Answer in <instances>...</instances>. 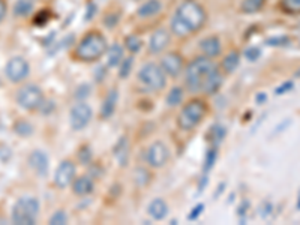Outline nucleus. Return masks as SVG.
I'll use <instances>...</instances> for the list:
<instances>
[{"instance_id":"obj_33","label":"nucleus","mask_w":300,"mask_h":225,"mask_svg":"<svg viewBox=\"0 0 300 225\" xmlns=\"http://www.w3.org/2000/svg\"><path fill=\"white\" fill-rule=\"evenodd\" d=\"M245 56H246V59H248V60L254 62V60H258V59H260V56H261V50H260L258 47H249V48H246V50H245Z\"/></svg>"},{"instance_id":"obj_5","label":"nucleus","mask_w":300,"mask_h":225,"mask_svg":"<svg viewBox=\"0 0 300 225\" xmlns=\"http://www.w3.org/2000/svg\"><path fill=\"white\" fill-rule=\"evenodd\" d=\"M39 215V201L35 197H21L12 207V222L18 225H33Z\"/></svg>"},{"instance_id":"obj_16","label":"nucleus","mask_w":300,"mask_h":225,"mask_svg":"<svg viewBox=\"0 0 300 225\" xmlns=\"http://www.w3.org/2000/svg\"><path fill=\"white\" fill-rule=\"evenodd\" d=\"M200 50H201V53L206 57H210V59L218 57L221 54V50H222L219 38H216V36H207V38H204L200 42Z\"/></svg>"},{"instance_id":"obj_13","label":"nucleus","mask_w":300,"mask_h":225,"mask_svg":"<svg viewBox=\"0 0 300 225\" xmlns=\"http://www.w3.org/2000/svg\"><path fill=\"white\" fill-rule=\"evenodd\" d=\"M172 41V36H170V32H167L165 29H159L156 30L152 36H150V41H149V51L152 54H159L162 53Z\"/></svg>"},{"instance_id":"obj_25","label":"nucleus","mask_w":300,"mask_h":225,"mask_svg":"<svg viewBox=\"0 0 300 225\" xmlns=\"http://www.w3.org/2000/svg\"><path fill=\"white\" fill-rule=\"evenodd\" d=\"M183 96H185V92H183L182 87H173L168 92V95H167V104H168V107H177L179 104H182Z\"/></svg>"},{"instance_id":"obj_3","label":"nucleus","mask_w":300,"mask_h":225,"mask_svg":"<svg viewBox=\"0 0 300 225\" xmlns=\"http://www.w3.org/2000/svg\"><path fill=\"white\" fill-rule=\"evenodd\" d=\"M108 50L107 39L102 33L99 32H90L86 36L81 38V41L77 45L75 50V56L77 59H80L81 62H96L98 59H101Z\"/></svg>"},{"instance_id":"obj_26","label":"nucleus","mask_w":300,"mask_h":225,"mask_svg":"<svg viewBox=\"0 0 300 225\" xmlns=\"http://www.w3.org/2000/svg\"><path fill=\"white\" fill-rule=\"evenodd\" d=\"M281 9L290 15H300V0H281Z\"/></svg>"},{"instance_id":"obj_38","label":"nucleus","mask_w":300,"mask_h":225,"mask_svg":"<svg viewBox=\"0 0 300 225\" xmlns=\"http://www.w3.org/2000/svg\"><path fill=\"white\" fill-rule=\"evenodd\" d=\"M201 210H203V204H200V206H197V207H194V213H191L189 215V219L191 221H194V219H197V216H200V213H201Z\"/></svg>"},{"instance_id":"obj_35","label":"nucleus","mask_w":300,"mask_h":225,"mask_svg":"<svg viewBox=\"0 0 300 225\" xmlns=\"http://www.w3.org/2000/svg\"><path fill=\"white\" fill-rule=\"evenodd\" d=\"M216 159V150L212 149L207 152V156H206V165H204V171H209L212 167H213V162Z\"/></svg>"},{"instance_id":"obj_31","label":"nucleus","mask_w":300,"mask_h":225,"mask_svg":"<svg viewBox=\"0 0 300 225\" xmlns=\"http://www.w3.org/2000/svg\"><path fill=\"white\" fill-rule=\"evenodd\" d=\"M132 62H134V59L132 57H125L123 60H122V63H120V71H119V74H120V77H128L129 72H131V68H132Z\"/></svg>"},{"instance_id":"obj_32","label":"nucleus","mask_w":300,"mask_h":225,"mask_svg":"<svg viewBox=\"0 0 300 225\" xmlns=\"http://www.w3.org/2000/svg\"><path fill=\"white\" fill-rule=\"evenodd\" d=\"M15 132L20 135L32 134V125H29L27 122H18L15 125Z\"/></svg>"},{"instance_id":"obj_22","label":"nucleus","mask_w":300,"mask_h":225,"mask_svg":"<svg viewBox=\"0 0 300 225\" xmlns=\"http://www.w3.org/2000/svg\"><path fill=\"white\" fill-rule=\"evenodd\" d=\"M36 0H17L14 5V15L15 17H26L33 9Z\"/></svg>"},{"instance_id":"obj_6","label":"nucleus","mask_w":300,"mask_h":225,"mask_svg":"<svg viewBox=\"0 0 300 225\" xmlns=\"http://www.w3.org/2000/svg\"><path fill=\"white\" fill-rule=\"evenodd\" d=\"M137 78H138L140 84L144 89L150 90V92L162 90L165 87V84H167L165 72L156 63H146V65H143L141 69L138 71Z\"/></svg>"},{"instance_id":"obj_39","label":"nucleus","mask_w":300,"mask_h":225,"mask_svg":"<svg viewBox=\"0 0 300 225\" xmlns=\"http://www.w3.org/2000/svg\"><path fill=\"white\" fill-rule=\"evenodd\" d=\"M6 2L5 0H0V23L3 21V18H5V15H6Z\"/></svg>"},{"instance_id":"obj_1","label":"nucleus","mask_w":300,"mask_h":225,"mask_svg":"<svg viewBox=\"0 0 300 225\" xmlns=\"http://www.w3.org/2000/svg\"><path fill=\"white\" fill-rule=\"evenodd\" d=\"M222 83V74L210 57H197L185 68V87L191 93L213 95Z\"/></svg>"},{"instance_id":"obj_8","label":"nucleus","mask_w":300,"mask_h":225,"mask_svg":"<svg viewBox=\"0 0 300 225\" xmlns=\"http://www.w3.org/2000/svg\"><path fill=\"white\" fill-rule=\"evenodd\" d=\"M170 159V150L162 141H155L150 144L144 153V161L152 168H161L164 167Z\"/></svg>"},{"instance_id":"obj_27","label":"nucleus","mask_w":300,"mask_h":225,"mask_svg":"<svg viewBox=\"0 0 300 225\" xmlns=\"http://www.w3.org/2000/svg\"><path fill=\"white\" fill-rule=\"evenodd\" d=\"M125 47L128 48L131 53H138L141 50V47H143V42H141V39L138 36L131 35V36H128L125 39Z\"/></svg>"},{"instance_id":"obj_4","label":"nucleus","mask_w":300,"mask_h":225,"mask_svg":"<svg viewBox=\"0 0 300 225\" xmlns=\"http://www.w3.org/2000/svg\"><path fill=\"white\" fill-rule=\"evenodd\" d=\"M206 113H207L206 102L201 99H192L180 110L177 116V126L182 131H192L195 126H198L203 122Z\"/></svg>"},{"instance_id":"obj_34","label":"nucleus","mask_w":300,"mask_h":225,"mask_svg":"<svg viewBox=\"0 0 300 225\" xmlns=\"http://www.w3.org/2000/svg\"><path fill=\"white\" fill-rule=\"evenodd\" d=\"M290 39L287 36H275V38H270L266 41L267 45H272V47H281V45H288Z\"/></svg>"},{"instance_id":"obj_36","label":"nucleus","mask_w":300,"mask_h":225,"mask_svg":"<svg viewBox=\"0 0 300 225\" xmlns=\"http://www.w3.org/2000/svg\"><path fill=\"white\" fill-rule=\"evenodd\" d=\"M90 159H92V152H90V149H89V147H83L81 152H80V161L86 165V164L90 162Z\"/></svg>"},{"instance_id":"obj_23","label":"nucleus","mask_w":300,"mask_h":225,"mask_svg":"<svg viewBox=\"0 0 300 225\" xmlns=\"http://www.w3.org/2000/svg\"><path fill=\"white\" fill-rule=\"evenodd\" d=\"M266 5V0H242L240 11L243 14H257Z\"/></svg>"},{"instance_id":"obj_24","label":"nucleus","mask_w":300,"mask_h":225,"mask_svg":"<svg viewBox=\"0 0 300 225\" xmlns=\"http://www.w3.org/2000/svg\"><path fill=\"white\" fill-rule=\"evenodd\" d=\"M114 156L117 158L120 165H125V162L128 161V141H126V138H120V141L116 144Z\"/></svg>"},{"instance_id":"obj_19","label":"nucleus","mask_w":300,"mask_h":225,"mask_svg":"<svg viewBox=\"0 0 300 225\" xmlns=\"http://www.w3.org/2000/svg\"><path fill=\"white\" fill-rule=\"evenodd\" d=\"M117 98H119L117 90H110V93L105 96L104 104H102V107H101V117L110 119V117L114 114V111H116V104H117Z\"/></svg>"},{"instance_id":"obj_9","label":"nucleus","mask_w":300,"mask_h":225,"mask_svg":"<svg viewBox=\"0 0 300 225\" xmlns=\"http://www.w3.org/2000/svg\"><path fill=\"white\" fill-rule=\"evenodd\" d=\"M5 72H6V77L12 83H20V81L27 78V75L30 72V65H29V62L24 57L15 56L6 63Z\"/></svg>"},{"instance_id":"obj_28","label":"nucleus","mask_w":300,"mask_h":225,"mask_svg":"<svg viewBox=\"0 0 300 225\" xmlns=\"http://www.w3.org/2000/svg\"><path fill=\"white\" fill-rule=\"evenodd\" d=\"M68 221H69L68 215H66V213H65L63 210H57V212H54V213L51 215V218H50L48 224H51V225H65V224H68Z\"/></svg>"},{"instance_id":"obj_18","label":"nucleus","mask_w":300,"mask_h":225,"mask_svg":"<svg viewBox=\"0 0 300 225\" xmlns=\"http://www.w3.org/2000/svg\"><path fill=\"white\" fill-rule=\"evenodd\" d=\"M161 11H162V3L159 0H147L138 8L137 15L141 18H150V17H155L156 14H159Z\"/></svg>"},{"instance_id":"obj_29","label":"nucleus","mask_w":300,"mask_h":225,"mask_svg":"<svg viewBox=\"0 0 300 225\" xmlns=\"http://www.w3.org/2000/svg\"><path fill=\"white\" fill-rule=\"evenodd\" d=\"M134 179H135V183L138 186H144L147 185V182L150 180V174L144 170V168H137L135 173H134Z\"/></svg>"},{"instance_id":"obj_40","label":"nucleus","mask_w":300,"mask_h":225,"mask_svg":"<svg viewBox=\"0 0 300 225\" xmlns=\"http://www.w3.org/2000/svg\"><path fill=\"white\" fill-rule=\"evenodd\" d=\"M264 101H266V95H264V93H261L260 96H257L258 104H261V102H264Z\"/></svg>"},{"instance_id":"obj_10","label":"nucleus","mask_w":300,"mask_h":225,"mask_svg":"<svg viewBox=\"0 0 300 225\" xmlns=\"http://www.w3.org/2000/svg\"><path fill=\"white\" fill-rule=\"evenodd\" d=\"M92 108L90 105H87L86 102H77L71 113H69V120H71V126L74 131H81L84 129L89 122L92 120Z\"/></svg>"},{"instance_id":"obj_37","label":"nucleus","mask_w":300,"mask_h":225,"mask_svg":"<svg viewBox=\"0 0 300 225\" xmlns=\"http://www.w3.org/2000/svg\"><path fill=\"white\" fill-rule=\"evenodd\" d=\"M294 87V83L293 81H287V83H284L282 86H279L278 89H276V95H282V93H287L288 90H291Z\"/></svg>"},{"instance_id":"obj_2","label":"nucleus","mask_w":300,"mask_h":225,"mask_svg":"<svg viewBox=\"0 0 300 225\" xmlns=\"http://www.w3.org/2000/svg\"><path fill=\"white\" fill-rule=\"evenodd\" d=\"M206 21H207V12L204 11V8L194 0H188L177 8L176 14L172 18L170 29L176 36L186 38L201 30Z\"/></svg>"},{"instance_id":"obj_41","label":"nucleus","mask_w":300,"mask_h":225,"mask_svg":"<svg viewBox=\"0 0 300 225\" xmlns=\"http://www.w3.org/2000/svg\"><path fill=\"white\" fill-rule=\"evenodd\" d=\"M296 75H297V77H299V75H300V71H299V72H297V74H296Z\"/></svg>"},{"instance_id":"obj_12","label":"nucleus","mask_w":300,"mask_h":225,"mask_svg":"<svg viewBox=\"0 0 300 225\" xmlns=\"http://www.w3.org/2000/svg\"><path fill=\"white\" fill-rule=\"evenodd\" d=\"M159 66L162 68L165 75H170V77H179L185 71V63L179 53H168L162 56Z\"/></svg>"},{"instance_id":"obj_14","label":"nucleus","mask_w":300,"mask_h":225,"mask_svg":"<svg viewBox=\"0 0 300 225\" xmlns=\"http://www.w3.org/2000/svg\"><path fill=\"white\" fill-rule=\"evenodd\" d=\"M29 164L30 167L36 171L38 176H47L48 168H50V161L47 153L42 150H33L32 155L29 156Z\"/></svg>"},{"instance_id":"obj_15","label":"nucleus","mask_w":300,"mask_h":225,"mask_svg":"<svg viewBox=\"0 0 300 225\" xmlns=\"http://www.w3.org/2000/svg\"><path fill=\"white\" fill-rule=\"evenodd\" d=\"M147 213L150 215V218H153L155 221H162L167 218L168 215V204L165 200L162 198H155L149 207H147Z\"/></svg>"},{"instance_id":"obj_17","label":"nucleus","mask_w":300,"mask_h":225,"mask_svg":"<svg viewBox=\"0 0 300 225\" xmlns=\"http://www.w3.org/2000/svg\"><path fill=\"white\" fill-rule=\"evenodd\" d=\"M71 186H72V191L75 195L83 197V195H89L93 191L95 183L90 176H80V177H75Z\"/></svg>"},{"instance_id":"obj_20","label":"nucleus","mask_w":300,"mask_h":225,"mask_svg":"<svg viewBox=\"0 0 300 225\" xmlns=\"http://www.w3.org/2000/svg\"><path fill=\"white\" fill-rule=\"evenodd\" d=\"M125 59V54H123V48L119 44L111 45L108 50H107V62H108V66L111 68H116L122 63V60Z\"/></svg>"},{"instance_id":"obj_11","label":"nucleus","mask_w":300,"mask_h":225,"mask_svg":"<svg viewBox=\"0 0 300 225\" xmlns=\"http://www.w3.org/2000/svg\"><path fill=\"white\" fill-rule=\"evenodd\" d=\"M75 180V165L71 161H62L54 173V185L59 189H66Z\"/></svg>"},{"instance_id":"obj_30","label":"nucleus","mask_w":300,"mask_h":225,"mask_svg":"<svg viewBox=\"0 0 300 225\" xmlns=\"http://www.w3.org/2000/svg\"><path fill=\"white\" fill-rule=\"evenodd\" d=\"M224 137H225V128L224 126L216 125V126L212 128V131H210V140H212L213 144H219L224 140Z\"/></svg>"},{"instance_id":"obj_7","label":"nucleus","mask_w":300,"mask_h":225,"mask_svg":"<svg viewBox=\"0 0 300 225\" xmlns=\"http://www.w3.org/2000/svg\"><path fill=\"white\" fill-rule=\"evenodd\" d=\"M17 102L21 108L27 111L39 110L45 102L42 89L36 84H26L17 93Z\"/></svg>"},{"instance_id":"obj_21","label":"nucleus","mask_w":300,"mask_h":225,"mask_svg":"<svg viewBox=\"0 0 300 225\" xmlns=\"http://www.w3.org/2000/svg\"><path fill=\"white\" fill-rule=\"evenodd\" d=\"M239 65H240V54H239V51H231L222 60V71L225 74H231V72H234L239 68Z\"/></svg>"}]
</instances>
